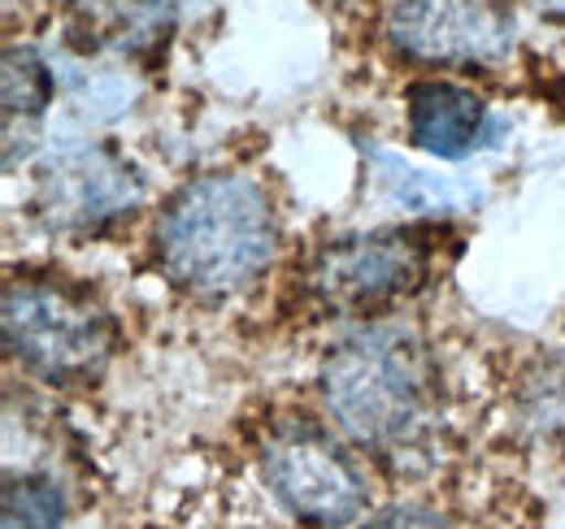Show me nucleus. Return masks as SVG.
<instances>
[{
    "label": "nucleus",
    "instance_id": "2",
    "mask_svg": "<svg viewBox=\"0 0 565 529\" xmlns=\"http://www.w3.org/2000/svg\"><path fill=\"white\" fill-rule=\"evenodd\" d=\"M322 399L365 447H405L435 417V374L423 343L401 326H370L322 360Z\"/></svg>",
    "mask_w": 565,
    "mask_h": 529
},
{
    "label": "nucleus",
    "instance_id": "8",
    "mask_svg": "<svg viewBox=\"0 0 565 529\" xmlns=\"http://www.w3.org/2000/svg\"><path fill=\"white\" fill-rule=\"evenodd\" d=\"M488 134V105L483 96L457 83H418L409 87V139L444 161L470 156Z\"/></svg>",
    "mask_w": 565,
    "mask_h": 529
},
{
    "label": "nucleus",
    "instance_id": "14",
    "mask_svg": "<svg viewBox=\"0 0 565 529\" xmlns=\"http://www.w3.org/2000/svg\"><path fill=\"white\" fill-rule=\"evenodd\" d=\"M361 529H452L439 512L418 508V504H396V508H383L374 512Z\"/></svg>",
    "mask_w": 565,
    "mask_h": 529
},
{
    "label": "nucleus",
    "instance_id": "13",
    "mask_svg": "<svg viewBox=\"0 0 565 529\" xmlns=\"http://www.w3.org/2000/svg\"><path fill=\"white\" fill-rule=\"evenodd\" d=\"M379 165L387 170L383 179L392 183V199H396V204H409V208H439L448 196L457 199V187L430 183V179H423V170H409V165H401V161H392V156H379Z\"/></svg>",
    "mask_w": 565,
    "mask_h": 529
},
{
    "label": "nucleus",
    "instance_id": "10",
    "mask_svg": "<svg viewBox=\"0 0 565 529\" xmlns=\"http://www.w3.org/2000/svg\"><path fill=\"white\" fill-rule=\"evenodd\" d=\"M49 105H53V69L31 48H9L4 53V122L13 127L18 114L40 118Z\"/></svg>",
    "mask_w": 565,
    "mask_h": 529
},
{
    "label": "nucleus",
    "instance_id": "7",
    "mask_svg": "<svg viewBox=\"0 0 565 529\" xmlns=\"http://www.w3.org/2000/svg\"><path fill=\"white\" fill-rule=\"evenodd\" d=\"M140 192L136 170L105 148L57 152L40 170V213L57 230H87L114 222L136 208Z\"/></svg>",
    "mask_w": 565,
    "mask_h": 529
},
{
    "label": "nucleus",
    "instance_id": "5",
    "mask_svg": "<svg viewBox=\"0 0 565 529\" xmlns=\"http://www.w3.org/2000/svg\"><path fill=\"white\" fill-rule=\"evenodd\" d=\"M387 40L426 66H492L513 44V13L504 0H401Z\"/></svg>",
    "mask_w": 565,
    "mask_h": 529
},
{
    "label": "nucleus",
    "instance_id": "9",
    "mask_svg": "<svg viewBox=\"0 0 565 529\" xmlns=\"http://www.w3.org/2000/svg\"><path fill=\"white\" fill-rule=\"evenodd\" d=\"M83 35L96 48H148L157 44L170 22L174 4L170 0H83Z\"/></svg>",
    "mask_w": 565,
    "mask_h": 529
},
{
    "label": "nucleus",
    "instance_id": "6",
    "mask_svg": "<svg viewBox=\"0 0 565 529\" xmlns=\"http://www.w3.org/2000/svg\"><path fill=\"white\" fill-rule=\"evenodd\" d=\"M430 269V248L409 230H383V235H361L331 244L313 273L309 287L322 304L331 309H379L414 287H423Z\"/></svg>",
    "mask_w": 565,
    "mask_h": 529
},
{
    "label": "nucleus",
    "instance_id": "12",
    "mask_svg": "<svg viewBox=\"0 0 565 529\" xmlns=\"http://www.w3.org/2000/svg\"><path fill=\"white\" fill-rule=\"evenodd\" d=\"M522 412L544 430V434H565V356L548 360L526 378L522 391Z\"/></svg>",
    "mask_w": 565,
    "mask_h": 529
},
{
    "label": "nucleus",
    "instance_id": "15",
    "mask_svg": "<svg viewBox=\"0 0 565 529\" xmlns=\"http://www.w3.org/2000/svg\"><path fill=\"white\" fill-rule=\"evenodd\" d=\"M544 9H553V13H565V0H540Z\"/></svg>",
    "mask_w": 565,
    "mask_h": 529
},
{
    "label": "nucleus",
    "instance_id": "11",
    "mask_svg": "<svg viewBox=\"0 0 565 529\" xmlns=\"http://www.w3.org/2000/svg\"><path fill=\"white\" fill-rule=\"evenodd\" d=\"M66 495L53 477H9L4 529H62Z\"/></svg>",
    "mask_w": 565,
    "mask_h": 529
},
{
    "label": "nucleus",
    "instance_id": "4",
    "mask_svg": "<svg viewBox=\"0 0 565 529\" xmlns=\"http://www.w3.org/2000/svg\"><path fill=\"white\" fill-rule=\"evenodd\" d=\"M262 473L282 508L318 529L349 526L365 508V477L322 430L282 425L262 447Z\"/></svg>",
    "mask_w": 565,
    "mask_h": 529
},
{
    "label": "nucleus",
    "instance_id": "3",
    "mask_svg": "<svg viewBox=\"0 0 565 529\" xmlns=\"http://www.w3.org/2000/svg\"><path fill=\"white\" fill-rule=\"evenodd\" d=\"M0 326L9 356L26 374L62 387L96 378L114 352V331L92 300L35 278H13L4 287Z\"/></svg>",
    "mask_w": 565,
    "mask_h": 529
},
{
    "label": "nucleus",
    "instance_id": "1",
    "mask_svg": "<svg viewBox=\"0 0 565 529\" xmlns=\"http://www.w3.org/2000/svg\"><path fill=\"white\" fill-rule=\"evenodd\" d=\"M275 257V208L244 174H205L166 204L157 222V261L166 278L196 295L222 300L266 273Z\"/></svg>",
    "mask_w": 565,
    "mask_h": 529
}]
</instances>
